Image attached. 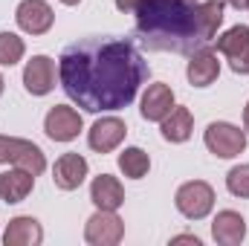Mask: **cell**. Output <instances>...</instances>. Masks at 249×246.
<instances>
[{
    "label": "cell",
    "instance_id": "obj_13",
    "mask_svg": "<svg viewBox=\"0 0 249 246\" xmlns=\"http://www.w3.org/2000/svg\"><path fill=\"white\" fill-rule=\"evenodd\" d=\"M174 110V90L168 84H148L145 96H142V119L148 122H162L168 113Z\"/></svg>",
    "mask_w": 249,
    "mask_h": 246
},
{
    "label": "cell",
    "instance_id": "obj_9",
    "mask_svg": "<svg viewBox=\"0 0 249 246\" xmlns=\"http://www.w3.org/2000/svg\"><path fill=\"white\" fill-rule=\"evenodd\" d=\"M15 20H18V26H20L23 32H29V35H44V32L53 29L55 12H53V6H50L47 0H23V3L18 6V12H15Z\"/></svg>",
    "mask_w": 249,
    "mask_h": 246
},
{
    "label": "cell",
    "instance_id": "obj_16",
    "mask_svg": "<svg viewBox=\"0 0 249 246\" xmlns=\"http://www.w3.org/2000/svg\"><path fill=\"white\" fill-rule=\"evenodd\" d=\"M90 200L96 203V209H105V211H116L124 203V188L116 177L110 174H99L93 183H90Z\"/></svg>",
    "mask_w": 249,
    "mask_h": 246
},
{
    "label": "cell",
    "instance_id": "obj_11",
    "mask_svg": "<svg viewBox=\"0 0 249 246\" xmlns=\"http://www.w3.org/2000/svg\"><path fill=\"white\" fill-rule=\"evenodd\" d=\"M186 75L194 87H209L217 81L220 75V61H217V53L209 50V47H200L188 55V67H186Z\"/></svg>",
    "mask_w": 249,
    "mask_h": 246
},
{
    "label": "cell",
    "instance_id": "obj_19",
    "mask_svg": "<svg viewBox=\"0 0 249 246\" xmlns=\"http://www.w3.org/2000/svg\"><path fill=\"white\" fill-rule=\"evenodd\" d=\"M160 124H162V136H165L168 142H186L188 136H191V130H194L191 110H188V107H177V105H174V110H171Z\"/></svg>",
    "mask_w": 249,
    "mask_h": 246
},
{
    "label": "cell",
    "instance_id": "obj_5",
    "mask_svg": "<svg viewBox=\"0 0 249 246\" xmlns=\"http://www.w3.org/2000/svg\"><path fill=\"white\" fill-rule=\"evenodd\" d=\"M203 139H206V148L220 159H232V157L244 154V148H247V130L229 122H212L206 127Z\"/></svg>",
    "mask_w": 249,
    "mask_h": 246
},
{
    "label": "cell",
    "instance_id": "obj_2",
    "mask_svg": "<svg viewBox=\"0 0 249 246\" xmlns=\"http://www.w3.org/2000/svg\"><path fill=\"white\" fill-rule=\"evenodd\" d=\"M136 35L157 53H194L209 44L197 0H139L133 9Z\"/></svg>",
    "mask_w": 249,
    "mask_h": 246
},
{
    "label": "cell",
    "instance_id": "obj_12",
    "mask_svg": "<svg viewBox=\"0 0 249 246\" xmlns=\"http://www.w3.org/2000/svg\"><path fill=\"white\" fill-rule=\"evenodd\" d=\"M124 133H127V127H124L122 119H116V116H105V119H99V122L90 127L87 142H90L93 151H99V154H110V151H116V148L122 145Z\"/></svg>",
    "mask_w": 249,
    "mask_h": 246
},
{
    "label": "cell",
    "instance_id": "obj_28",
    "mask_svg": "<svg viewBox=\"0 0 249 246\" xmlns=\"http://www.w3.org/2000/svg\"><path fill=\"white\" fill-rule=\"evenodd\" d=\"M64 6H78V3H81V0H61Z\"/></svg>",
    "mask_w": 249,
    "mask_h": 246
},
{
    "label": "cell",
    "instance_id": "obj_21",
    "mask_svg": "<svg viewBox=\"0 0 249 246\" xmlns=\"http://www.w3.org/2000/svg\"><path fill=\"white\" fill-rule=\"evenodd\" d=\"M197 12H200V23H203V32L206 38L212 41L223 23V0H203L197 3Z\"/></svg>",
    "mask_w": 249,
    "mask_h": 246
},
{
    "label": "cell",
    "instance_id": "obj_8",
    "mask_svg": "<svg viewBox=\"0 0 249 246\" xmlns=\"http://www.w3.org/2000/svg\"><path fill=\"white\" fill-rule=\"evenodd\" d=\"M81 127H84L81 113L75 107H67V105H55L44 119V130L53 142H72L81 133Z\"/></svg>",
    "mask_w": 249,
    "mask_h": 246
},
{
    "label": "cell",
    "instance_id": "obj_25",
    "mask_svg": "<svg viewBox=\"0 0 249 246\" xmlns=\"http://www.w3.org/2000/svg\"><path fill=\"white\" fill-rule=\"evenodd\" d=\"M174 244H194V246H200V238H194V235H177V238H174Z\"/></svg>",
    "mask_w": 249,
    "mask_h": 246
},
{
    "label": "cell",
    "instance_id": "obj_18",
    "mask_svg": "<svg viewBox=\"0 0 249 246\" xmlns=\"http://www.w3.org/2000/svg\"><path fill=\"white\" fill-rule=\"evenodd\" d=\"M35 188V174L23 171V168H12L6 174H0V197L6 203H20L29 197V191Z\"/></svg>",
    "mask_w": 249,
    "mask_h": 246
},
{
    "label": "cell",
    "instance_id": "obj_7",
    "mask_svg": "<svg viewBox=\"0 0 249 246\" xmlns=\"http://www.w3.org/2000/svg\"><path fill=\"white\" fill-rule=\"evenodd\" d=\"M217 53L226 55L229 67L241 75H249V26H232L217 38Z\"/></svg>",
    "mask_w": 249,
    "mask_h": 246
},
{
    "label": "cell",
    "instance_id": "obj_24",
    "mask_svg": "<svg viewBox=\"0 0 249 246\" xmlns=\"http://www.w3.org/2000/svg\"><path fill=\"white\" fill-rule=\"evenodd\" d=\"M139 6V0H116V9L119 12H133Z\"/></svg>",
    "mask_w": 249,
    "mask_h": 246
},
{
    "label": "cell",
    "instance_id": "obj_3",
    "mask_svg": "<svg viewBox=\"0 0 249 246\" xmlns=\"http://www.w3.org/2000/svg\"><path fill=\"white\" fill-rule=\"evenodd\" d=\"M0 165H18L29 174H44L47 168V157L44 151L29 142V139H18V136H0Z\"/></svg>",
    "mask_w": 249,
    "mask_h": 246
},
{
    "label": "cell",
    "instance_id": "obj_17",
    "mask_svg": "<svg viewBox=\"0 0 249 246\" xmlns=\"http://www.w3.org/2000/svg\"><path fill=\"white\" fill-rule=\"evenodd\" d=\"M44 241V229L35 217L23 214V217H15L9 220L6 232H3V244L6 246H38Z\"/></svg>",
    "mask_w": 249,
    "mask_h": 246
},
{
    "label": "cell",
    "instance_id": "obj_6",
    "mask_svg": "<svg viewBox=\"0 0 249 246\" xmlns=\"http://www.w3.org/2000/svg\"><path fill=\"white\" fill-rule=\"evenodd\" d=\"M124 238V223L116 217V211L99 209L84 223V241L90 246H116Z\"/></svg>",
    "mask_w": 249,
    "mask_h": 246
},
{
    "label": "cell",
    "instance_id": "obj_26",
    "mask_svg": "<svg viewBox=\"0 0 249 246\" xmlns=\"http://www.w3.org/2000/svg\"><path fill=\"white\" fill-rule=\"evenodd\" d=\"M223 3H229V6H235V9H247V0H223Z\"/></svg>",
    "mask_w": 249,
    "mask_h": 246
},
{
    "label": "cell",
    "instance_id": "obj_22",
    "mask_svg": "<svg viewBox=\"0 0 249 246\" xmlns=\"http://www.w3.org/2000/svg\"><path fill=\"white\" fill-rule=\"evenodd\" d=\"M23 53H26L23 38H18L15 32H0V64L3 67H15L23 58Z\"/></svg>",
    "mask_w": 249,
    "mask_h": 246
},
{
    "label": "cell",
    "instance_id": "obj_1",
    "mask_svg": "<svg viewBox=\"0 0 249 246\" xmlns=\"http://www.w3.org/2000/svg\"><path fill=\"white\" fill-rule=\"evenodd\" d=\"M64 93L87 113L122 110L148 78V64L130 41L87 38L64 50L58 58Z\"/></svg>",
    "mask_w": 249,
    "mask_h": 246
},
{
    "label": "cell",
    "instance_id": "obj_4",
    "mask_svg": "<svg viewBox=\"0 0 249 246\" xmlns=\"http://www.w3.org/2000/svg\"><path fill=\"white\" fill-rule=\"evenodd\" d=\"M174 203H177V211L188 217V220H203L212 206H214V191L212 185L203 183V180H191V183H183L174 194Z\"/></svg>",
    "mask_w": 249,
    "mask_h": 246
},
{
    "label": "cell",
    "instance_id": "obj_23",
    "mask_svg": "<svg viewBox=\"0 0 249 246\" xmlns=\"http://www.w3.org/2000/svg\"><path fill=\"white\" fill-rule=\"evenodd\" d=\"M226 188L235 197H249V165H235L226 174Z\"/></svg>",
    "mask_w": 249,
    "mask_h": 246
},
{
    "label": "cell",
    "instance_id": "obj_15",
    "mask_svg": "<svg viewBox=\"0 0 249 246\" xmlns=\"http://www.w3.org/2000/svg\"><path fill=\"white\" fill-rule=\"evenodd\" d=\"M212 238L220 246H238L247 238V220L238 211H232V209L217 211V217L212 223Z\"/></svg>",
    "mask_w": 249,
    "mask_h": 246
},
{
    "label": "cell",
    "instance_id": "obj_20",
    "mask_svg": "<svg viewBox=\"0 0 249 246\" xmlns=\"http://www.w3.org/2000/svg\"><path fill=\"white\" fill-rule=\"evenodd\" d=\"M119 168H122L124 177L130 180H142L151 168V157L142 151V148H124L119 154Z\"/></svg>",
    "mask_w": 249,
    "mask_h": 246
},
{
    "label": "cell",
    "instance_id": "obj_14",
    "mask_svg": "<svg viewBox=\"0 0 249 246\" xmlns=\"http://www.w3.org/2000/svg\"><path fill=\"white\" fill-rule=\"evenodd\" d=\"M87 159L81 154H64L55 159V168H53V180L61 191H75L78 185L84 183L87 177Z\"/></svg>",
    "mask_w": 249,
    "mask_h": 246
},
{
    "label": "cell",
    "instance_id": "obj_30",
    "mask_svg": "<svg viewBox=\"0 0 249 246\" xmlns=\"http://www.w3.org/2000/svg\"><path fill=\"white\" fill-rule=\"evenodd\" d=\"M247 9H249V0H247Z\"/></svg>",
    "mask_w": 249,
    "mask_h": 246
},
{
    "label": "cell",
    "instance_id": "obj_29",
    "mask_svg": "<svg viewBox=\"0 0 249 246\" xmlns=\"http://www.w3.org/2000/svg\"><path fill=\"white\" fill-rule=\"evenodd\" d=\"M3 84H6V81H3V75H0V96H3Z\"/></svg>",
    "mask_w": 249,
    "mask_h": 246
},
{
    "label": "cell",
    "instance_id": "obj_27",
    "mask_svg": "<svg viewBox=\"0 0 249 246\" xmlns=\"http://www.w3.org/2000/svg\"><path fill=\"white\" fill-rule=\"evenodd\" d=\"M244 127H247V133H249V102H247V107H244Z\"/></svg>",
    "mask_w": 249,
    "mask_h": 246
},
{
    "label": "cell",
    "instance_id": "obj_10",
    "mask_svg": "<svg viewBox=\"0 0 249 246\" xmlns=\"http://www.w3.org/2000/svg\"><path fill=\"white\" fill-rule=\"evenodd\" d=\"M23 87L32 96H47L55 87V61L50 55H32L23 70Z\"/></svg>",
    "mask_w": 249,
    "mask_h": 246
}]
</instances>
